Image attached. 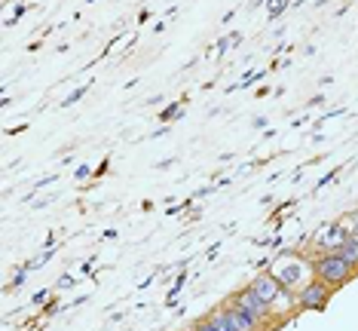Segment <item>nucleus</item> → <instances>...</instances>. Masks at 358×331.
<instances>
[{
	"label": "nucleus",
	"instance_id": "0eeeda50",
	"mask_svg": "<svg viewBox=\"0 0 358 331\" xmlns=\"http://www.w3.org/2000/svg\"><path fill=\"white\" fill-rule=\"evenodd\" d=\"M340 255H343V261L352 264L355 273H358V239H355V237H349L343 246H340Z\"/></svg>",
	"mask_w": 358,
	"mask_h": 331
},
{
	"label": "nucleus",
	"instance_id": "20e7f679",
	"mask_svg": "<svg viewBox=\"0 0 358 331\" xmlns=\"http://www.w3.org/2000/svg\"><path fill=\"white\" fill-rule=\"evenodd\" d=\"M230 301H233V304H239L242 310L248 313V316H255V319L260 322V325H273V322H275V313H273L264 301H260V297L251 292V288H239V292H233V295H230Z\"/></svg>",
	"mask_w": 358,
	"mask_h": 331
},
{
	"label": "nucleus",
	"instance_id": "f257e3e1",
	"mask_svg": "<svg viewBox=\"0 0 358 331\" xmlns=\"http://www.w3.org/2000/svg\"><path fill=\"white\" fill-rule=\"evenodd\" d=\"M309 267H313L315 279L328 282L331 288H340V286H346V282L355 279V267H352V264H346L340 252H319L313 258V264H309Z\"/></svg>",
	"mask_w": 358,
	"mask_h": 331
},
{
	"label": "nucleus",
	"instance_id": "1a4fd4ad",
	"mask_svg": "<svg viewBox=\"0 0 358 331\" xmlns=\"http://www.w3.org/2000/svg\"><path fill=\"white\" fill-rule=\"evenodd\" d=\"M285 6H288V0H270V10H266V15H270V19H275V15H279Z\"/></svg>",
	"mask_w": 358,
	"mask_h": 331
},
{
	"label": "nucleus",
	"instance_id": "6e6552de",
	"mask_svg": "<svg viewBox=\"0 0 358 331\" xmlns=\"http://www.w3.org/2000/svg\"><path fill=\"white\" fill-rule=\"evenodd\" d=\"M343 224L349 227V233H352V237L358 239V212H349V215L343 218Z\"/></svg>",
	"mask_w": 358,
	"mask_h": 331
},
{
	"label": "nucleus",
	"instance_id": "9b49d317",
	"mask_svg": "<svg viewBox=\"0 0 358 331\" xmlns=\"http://www.w3.org/2000/svg\"><path fill=\"white\" fill-rule=\"evenodd\" d=\"M175 114H178V104H169V108L162 111L159 117H162V120H175Z\"/></svg>",
	"mask_w": 358,
	"mask_h": 331
},
{
	"label": "nucleus",
	"instance_id": "9d476101",
	"mask_svg": "<svg viewBox=\"0 0 358 331\" xmlns=\"http://www.w3.org/2000/svg\"><path fill=\"white\" fill-rule=\"evenodd\" d=\"M190 331H221V328H215V325H211V322H208V316H206V319L193 322V328H190Z\"/></svg>",
	"mask_w": 358,
	"mask_h": 331
},
{
	"label": "nucleus",
	"instance_id": "7ed1b4c3",
	"mask_svg": "<svg viewBox=\"0 0 358 331\" xmlns=\"http://www.w3.org/2000/svg\"><path fill=\"white\" fill-rule=\"evenodd\" d=\"M331 295H334V288L328 286V282L313 279V282H306V286L297 288V307L306 310V313H322L324 307H328Z\"/></svg>",
	"mask_w": 358,
	"mask_h": 331
},
{
	"label": "nucleus",
	"instance_id": "f03ea898",
	"mask_svg": "<svg viewBox=\"0 0 358 331\" xmlns=\"http://www.w3.org/2000/svg\"><path fill=\"white\" fill-rule=\"evenodd\" d=\"M248 288H251V292H255L266 307H270L273 313H275V304H291V307L297 304V295L291 292V288L285 286L279 276H273V273H257V276L248 282Z\"/></svg>",
	"mask_w": 358,
	"mask_h": 331
},
{
	"label": "nucleus",
	"instance_id": "423d86ee",
	"mask_svg": "<svg viewBox=\"0 0 358 331\" xmlns=\"http://www.w3.org/2000/svg\"><path fill=\"white\" fill-rule=\"evenodd\" d=\"M352 237L349 233V227L343 221H334V224H328V227L322 230V237L315 239V246H319V252H340V246Z\"/></svg>",
	"mask_w": 358,
	"mask_h": 331
},
{
	"label": "nucleus",
	"instance_id": "39448f33",
	"mask_svg": "<svg viewBox=\"0 0 358 331\" xmlns=\"http://www.w3.org/2000/svg\"><path fill=\"white\" fill-rule=\"evenodd\" d=\"M221 310H224V316L230 319V325H233L236 331H266V325H260L255 316H248V313L242 310L239 304H233L230 297H227V301L221 304Z\"/></svg>",
	"mask_w": 358,
	"mask_h": 331
}]
</instances>
